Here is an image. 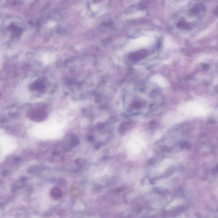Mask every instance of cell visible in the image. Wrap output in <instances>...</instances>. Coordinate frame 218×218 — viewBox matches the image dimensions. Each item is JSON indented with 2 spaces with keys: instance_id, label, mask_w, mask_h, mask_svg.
I'll return each instance as SVG.
<instances>
[{
  "instance_id": "2",
  "label": "cell",
  "mask_w": 218,
  "mask_h": 218,
  "mask_svg": "<svg viewBox=\"0 0 218 218\" xmlns=\"http://www.w3.org/2000/svg\"><path fill=\"white\" fill-rule=\"evenodd\" d=\"M146 52L144 51H140L133 55V58L136 61L140 60L146 55Z\"/></svg>"
},
{
  "instance_id": "1",
  "label": "cell",
  "mask_w": 218,
  "mask_h": 218,
  "mask_svg": "<svg viewBox=\"0 0 218 218\" xmlns=\"http://www.w3.org/2000/svg\"><path fill=\"white\" fill-rule=\"evenodd\" d=\"M51 195L55 199H58L61 198L62 192L60 189L57 187H54L51 191Z\"/></svg>"
}]
</instances>
